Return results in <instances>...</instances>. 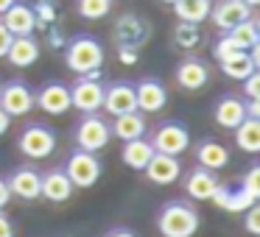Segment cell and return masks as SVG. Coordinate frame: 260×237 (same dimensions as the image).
Returning a JSON list of instances; mask_svg holds the SVG:
<instances>
[{"mask_svg":"<svg viewBox=\"0 0 260 237\" xmlns=\"http://www.w3.org/2000/svg\"><path fill=\"white\" fill-rule=\"evenodd\" d=\"M64 64L73 70L76 75H90L98 73L104 64V45L90 34H79L68 42L64 48Z\"/></svg>","mask_w":260,"mask_h":237,"instance_id":"obj_1","label":"cell"},{"mask_svg":"<svg viewBox=\"0 0 260 237\" xmlns=\"http://www.w3.org/2000/svg\"><path fill=\"white\" fill-rule=\"evenodd\" d=\"M157 229L162 237H193L199 229V212L185 201H168L157 215Z\"/></svg>","mask_w":260,"mask_h":237,"instance_id":"obj_2","label":"cell"},{"mask_svg":"<svg viewBox=\"0 0 260 237\" xmlns=\"http://www.w3.org/2000/svg\"><path fill=\"white\" fill-rule=\"evenodd\" d=\"M17 148H20L23 156L40 162V159L53 156V151H56V134H53V129L45 123H28L17 137Z\"/></svg>","mask_w":260,"mask_h":237,"instance_id":"obj_3","label":"cell"},{"mask_svg":"<svg viewBox=\"0 0 260 237\" xmlns=\"http://www.w3.org/2000/svg\"><path fill=\"white\" fill-rule=\"evenodd\" d=\"M62 170L68 173L70 184L84 190V187H95L98 184V179H101V173H104V165H101V159H98L95 153L79 151V148H76V151L68 156V162H64Z\"/></svg>","mask_w":260,"mask_h":237,"instance_id":"obj_4","label":"cell"},{"mask_svg":"<svg viewBox=\"0 0 260 237\" xmlns=\"http://www.w3.org/2000/svg\"><path fill=\"white\" fill-rule=\"evenodd\" d=\"M104 103V84L101 70L90 75H79L76 84L70 87V109H79L81 114H95Z\"/></svg>","mask_w":260,"mask_h":237,"instance_id":"obj_5","label":"cell"},{"mask_svg":"<svg viewBox=\"0 0 260 237\" xmlns=\"http://www.w3.org/2000/svg\"><path fill=\"white\" fill-rule=\"evenodd\" d=\"M73 137H76V148H79V151H90V153L104 151V148L109 145V140H112L109 123L98 112L95 114H84V117L79 120V126H76Z\"/></svg>","mask_w":260,"mask_h":237,"instance_id":"obj_6","label":"cell"},{"mask_svg":"<svg viewBox=\"0 0 260 237\" xmlns=\"http://www.w3.org/2000/svg\"><path fill=\"white\" fill-rule=\"evenodd\" d=\"M157 153H168V156H182L190 148V131L179 123V120H165L154 129L151 140Z\"/></svg>","mask_w":260,"mask_h":237,"instance_id":"obj_7","label":"cell"},{"mask_svg":"<svg viewBox=\"0 0 260 237\" xmlns=\"http://www.w3.org/2000/svg\"><path fill=\"white\" fill-rule=\"evenodd\" d=\"M0 109L9 117H25L34 109V90L25 81H9L0 87Z\"/></svg>","mask_w":260,"mask_h":237,"instance_id":"obj_8","label":"cell"},{"mask_svg":"<svg viewBox=\"0 0 260 237\" xmlns=\"http://www.w3.org/2000/svg\"><path fill=\"white\" fill-rule=\"evenodd\" d=\"M101 109L112 117L126 112H137V98H135V84L129 81H115V84L104 87V103Z\"/></svg>","mask_w":260,"mask_h":237,"instance_id":"obj_9","label":"cell"},{"mask_svg":"<svg viewBox=\"0 0 260 237\" xmlns=\"http://www.w3.org/2000/svg\"><path fill=\"white\" fill-rule=\"evenodd\" d=\"M135 98H137V112L143 114H154L162 112L168 103V90L159 78H143L135 84Z\"/></svg>","mask_w":260,"mask_h":237,"instance_id":"obj_10","label":"cell"},{"mask_svg":"<svg viewBox=\"0 0 260 237\" xmlns=\"http://www.w3.org/2000/svg\"><path fill=\"white\" fill-rule=\"evenodd\" d=\"M34 106H40L45 114H64L70 109V87H64L62 81H48L40 87V92H34Z\"/></svg>","mask_w":260,"mask_h":237,"instance_id":"obj_11","label":"cell"},{"mask_svg":"<svg viewBox=\"0 0 260 237\" xmlns=\"http://www.w3.org/2000/svg\"><path fill=\"white\" fill-rule=\"evenodd\" d=\"M207 20H213L215 28L230 31V28H235V25L252 20V9H249L243 0H218V3L210 9V17Z\"/></svg>","mask_w":260,"mask_h":237,"instance_id":"obj_12","label":"cell"},{"mask_svg":"<svg viewBox=\"0 0 260 237\" xmlns=\"http://www.w3.org/2000/svg\"><path fill=\"white\" fill-rule=\"evenodd\" d=\"M151 36V28L143 17L137 14H123V17L115 23V40L120 48H140L143 42Z\"/></svg>","mask_w":260,"mask_h":237,"instance_id":"obj_13","label":"cell"},{"mask_svg":"<svg viewBox=\"0 0 260 237\" xmlns=\"http://www.w3.org/2000/svg\"><path fill=\"white\" fill-rule=\"evenodd\" d=\"M143 173L148 176V181H151V184H159V187L174 184V181L182 176L179 156H168V153H157V151H154V156L148 159V165H146V170H143Z\"/></svg>","mask_w":260,"mask_h":237,"instance_id":"obj_14","label":"cell"},{"mask_svg":"<svg viewBox=\"0 0 260 237\" xmlns=\"http://www.w3.org/2000/svg\"><path fill=\"white\" fill-rule=\"evenodd\" d=\"M207 81H210V67L199 56H187L179 62V67H176V84L182 90L196 92L202 87H207Z\"/></svg>","mask_w":260,"mask_h":237,"instance_id":"obj_15","label":"cell"},{"mask_svg":"<svg viewBox=\"0 0 260 237\" xmlns=\"http://www.w3.org/2000/svg\"><path fill=\"white\" fill-rule=\"evenodd\" d=\"M6 181H9L12 195L23 198V201H37V198H40V187H42V173L40 170L23 165V168H17Z\"/></svg>","mask_w":260,"mask_h":237,"instance_id":"obj_16","label":"cell"},{"mask_svg":"<svg viewBox=\"0 0 260 237\" xmlns=\"http://www.w3.org/2000/svg\"><path fill=\"white\" fill-rule=\"evenodd\" d=\"M0 23L12 36H31L37 28V12L25 3H14L6 14H0Z\"/></svg>","mask_w":260,"mask_h":237,"instance_id":"obj_17","label":"cell"},{"mask_svg":"<svg viewBox=\"0 0 260 237\" xmlns=\"http://www.w3.org/2000/svg\"><path fill=\"white\" fill-rule=\"evenodd\" d=\"M76 187L70 184L68 173H64L62 168H53L48 170L45 176H42V187H40V198H45V201L51 204H64L70 195H73Z\"/></svg>","mask_w":260,"mask_h":237,"instance_id":"obj_18","label":"cell"},{"mask_svg":"<svg viewBox=\"0 0 260 237\" xmlns=\"http://www.w3.org/2000/svg\"><path fill=\"white\" fill-rule=\"evenodd\" d=\"M215 184H218V181H215V173L207 168H202V165H196V168L185 176V192L193 201H210Z\"/></svg>","mask_w":260,"mask_h":237,"instance_id":"obj_19","label":"cell"},{"mask_svg":"<svg viewBox=\"0 0 260 237\" xmlns=\"http://www.w3.org/2000/svg\"><path fill=\"white\" fill-rule=\"evenodd\" d=\"M146 114L143 112H126V114H118L112 117V126H109V134L118 137V140L129 142V140H137V137H146Z\"/></svg>","mask_w":260,"mask_h":237,"instance_id":"obj_20","label":"cell"},{"mask_svg":"<svg viewBox=\"0 0 260 237\" xmlns=\"http://www.w3.org/2000/svg\"><path fill=\"white\" fill-rule=\"evenodd\" d=\"M9 64L12 67H31V64L40 59V42L34 40V36H14L12 45H9V53H6Z\"/></svg>","mask_w":260,"mask_h":237,"instance_id":"obj_21","label":"cell"},{"mask_svg":"<svg viewBox=\"0 0 260 237\" xmlns=\"http://www.w3.org/2000/svg\"><path fill=\"white\" fill-rule=\"evenodd\" d=\"M246 120V109H243V101L235 95H224L218 103H215V123L221 129H230L235 131L238 126Z\"/></svg>","mask_w":260,"mask_h":237,"instance_id":"obj_22","label":"cell"},{"mask_svg":"<svg viewBox=\"0 0 260 237\" xmlns=\"http://www.w3.org/2000/svg\"><path fill=\"white\" fill-rule=\"evenodd\" d=\"M196 162L202 165V168H207V170L215 173V170H221V168L230 165V151L215 140H202L196 145Z\"/></svg>","mask_w":260,"mask_h":237,"instance_id":"obj_23","label":"cell"},{"mask_svg":"<svg viewBox=\"0 0 260 237\" xmlns=\"http://www.w3.org/2000/svg\"><path fill=\"white\" fill-rule=\"evenodd\" d=\"M154 156V145L146 140V137H137V140H129L123 142V151H120V159H123V165H129L132 170H146L148 159Z\"/></svg>","mask_w":260,"mask_h":237,"instance_id":"obj_24","label":"cell"},{"mask_svg":"<svg viewBox=\"0 0 260 237\" xmlns=\"http://www.w3.org/2000/svg\"><path fill=\"white\" fill-rule=\"evenodd\" d=\"M218 64H221V73L232 81H243L246 75H252L254 70H257V64H254V59L249 51H235L226 59H221Z\"/></svg>","mask_w":260,"mask_h":237,"instance_id":"obj_25","label":"cell"},{"mask_svg":"<svg viewBox=\"0 0 260 237\" xmlns=\"http://www.w3.org/2000/svg\"><path fill=\"white\" fill-rule=\"evenodd\" d=\"M210 9H213V3L210 0H176L174 3V14L179 17V23H204V20L210 17Z\"/></svg>","mask_w":260,"mask_h":237,"instance_id":"obj_26","label":"cell"},{"mask_svg":"<svg viewBox=\"0 0 260 237\" xmlns=\"http://www.w3.org/2000/svg\"><path fill=\"white\" fill-rule=\"evenodd\" d=\"M224 36L238 48V51H252L254 45H260V28L254 20H246V23L235 25V28L224 31Z\"/></svg>","mask_w":260,"mask_h":237,"instance_id":"obj_27","label":"cell"},{"mask_svg":"<svg viewBox=\"0 0 260 237\" xmlns=\"http://www.w3.org/2000/svg\"><path fill=\"white\" fill-rule=\"evenodd\" d=\"M235 142L241 151L246 153H257L260 151V120L246 117L241 126L235 129Z\"/></svg>","mask_w":260,"mask_h":237,"instance_id":"obj_28","label":"cell"},{"mask_svg":"<svg viewBox=\"0 0 260 237\" xmlns=\"http://www.w3.org/2000/svg\"><path fill=\"white\" fill-rule=\"evenodd\" d=\"M174 42L182 48V51H193V48L202 42V31H199V25H193V23H179L174 28Z\"/></svg>","mask_w":260,"mask_h":237,"instance_id":"obj_29","label":"cell"},{"mask_svg":"<svg viewBox=\"0 0 260 237\" xmlns=\"http://www.w3.org/2000/svg\"><path fill=\"white\" fill-rule=\"evenodd\" d=\"M76 6H79V14L84 20H101V17H107V14H109L112 0H79Z\"/></svg>","mask_w":260,"mask_h":237,"instance_id":"obj_30","label":"cell"},{"mask_svg":"<svg viewBox=\"0 0 260 237\" xmlns=\"http://www.w3.org/2000/svg\"><path fill=\"white\" fill-rule=\"evenodd\" d=\"M254 204H257V198H254L252 192H246L243 187H238V190H230L224 212H246L249 207H254Z\"/></svg>","mask_w":260,"mask_h":237,"instance_id":"obj_31","label":"cell"},{"mask_svg":"<svg viewBox=\"0 0 260 237\" xmlns=\"http://www.w3.org/2000/svg\"><path fill=\"white\" fill-rule=\"evenodd\" d=\"M243 190L246 192H252L254 198L260 201V165H252V168L246 170V176H243Z\"/></svg>","mask_w":260,"mask_h":237,"instance_id":"obj_32","label":"cell"},{"mask_svg":"<svg viewBox=\"0 0 260 237\" xmlns=\"http://www.w3.org/2000/svg\"><path fill=\"white\" fill-rule=\"evenodd\" d=\"M243 95H246V101H260V73L257 70L243 78Z\"/></svg>","mask_w":260,"mask_h":237,"instance_id":"obj_33","label":"cell"},{"mask_svg":"<svg viewBox=\"0 0 260 237\" xmlns=\"http://www.w3.org/2000/svg\"><path fill=\"white\" fill-rule=\"evenodd\" d=\"M243 223H246L249 234H260V207H257V204L246 209V220H243Z\"/></svg>","mask_w":260,"mask_h":237,"instance_id":"obj_34","label":"cell"},{"mask_svg":"<svg viewBox=\"0 0 260 237\" xmlns=\"http://www.w3.org/2000/svg\"><path fill=\"white\" fill-rule=\"evenodd\" d=\"M238 51V48L235 45H232V42L230 40H226V36H221V40L218 42H215V59H218V62H221V59H226V56H230V53H235Z\"/></svg>","mask_w":260,"mask_h":237,"instance_id":"obj_35","label":"cell"},{"mask_svg":"<svg viewBox=\"0 0 260 237\" xmlns=\"http://www.w3.org/2000/svg\"><path fill=\"white\" fill-rule=\"evenodd\" d=\"M226 198H230V187L215 184V190H213V195H210V201H213L218 209H226Z\"/></svg>","mask_w":260,"mask_h":237,"instance_id":"obj_36","label":"cell"},{"mask_svg":"<svg viewBox=\"0 0 260 237\" xmlns=\"http://www.w3.org/2000/svg\"><path fill=\"white\" fill-rule=\"evenodd\" d=\"M0 237H14V223L3 209H0Z\"/></svg>","mask_w":260,"mask_h":237,"instance_id":"obj_37","label":"cell"},{"mask_svg":"<svg viewBox=\"0 0 260 237\" xmlns=\"http://www.w3.org/2000/svg\"><path fill=\"white\" fill-rule=\"evenodd\" d=\"M12 40H14V36L6 31V25L0 23V59H3V56L9 53V45H12Z\"/></svg>","mask_w":260,"mask_h":237,"instance_id":"obj_38","label":"cell"},{"mask_svg":"<svg viewBox=\"0 0 260 237\" xmlns=\"http://www.w3.org/2000/svg\"><path fill=\"white\" fill-rule=\"evenodd\" d=\"M118 53L123 64H137V48H118Z\"/></svg>","mask_w":260,"mask_h":237,"instance_id":"obj_39","label":"cell"},{"mask_svg":"<svg viewBox=\"0 0 260 237\" xmlns=\"http://www.w3.org/2000/svg\"><path fill=\"white\" fill-rule=\"evenodd\" d=\"M9 201H12V190H9V181L0 176V209L6 207Z\"/></svg>","mask_w":260,"mask_h":237,"instance_id":"obj_40","label":"cell"},{"mask_svg":"<svg viewBox=\"0 0 260 237\" xmlns=\"http://www.w3.org/2000/svg\"><path fill=\"white\" fill-rule=\"evenodd\" d=\"M243 109H246V117L260 120V101H243Z\"/></svg>","mask_w":260,"mask_h":237,"instance_id":"obj_41","label":"cell"},{"mask_svg":"<svg viewBox=\"0 0 260 237\" xmlns=\"http://www.w3.org/2000/svg\"><path fill=\"white\" fill-rule=\"evenodd\" d=\"M9 126H12V117H9V114L3 112V109H0V137H3V134L9 131Z\"/></svg>","mask_w":260,"mask_h":237,"instance_id":"obj_42","label":"cell"},{"mask_svg":"<svg viewBox=\"0 0 260 237\" xmlns=\"http://www.w3.org/2000/svg\"><path fill=\"white\" fill-rule=\"evenodd\" d=\"M107 237H137L132 229H112V231H107Z\"/></svg>","mask_w":260,"mask_h":237,"instance_id":"obj_43","label":"cell"},{"mask_svg":"<svg viewBox=\"0 0 260 237\" xmlns=\"http://www.w3.org/2000/svg\"><path fill=\"white\" fill-rule=\"evenodd\" d=\"M14 3H17V0H0V14H6L9 9L14 6Z\"/></svg>","mask_w":260,"mask_h":237,"instance_id":"obj_44","label":"cell"},{"mask_svg":"<svg viewBox=\"0 0 260 237\" xmlns=\"http://www.w3.org/2000/svg\"><path fill=\"white\" fill-rule=\"evenodd\" d=\"M243 3H246L249 9H254V6H257V3H260V0H243Z\"/></svg>","mask_w":260,"mask_h":237,"instance_id":"obj_45","label":"cell"},{"mask_svg":"<svg viewBox=\"0 0 260 237\" xmlns=\"http://www.w3.org/2000/svg\"><path fill=\"white\" fill-rule=\"evenodd\" d=\"M162 3H168V6H174V3H176V0H162Z\"/></svg>","mask_w":260,"mask_h":237,"instance_id":"obj_46","label":"cell"}]
</instances>
